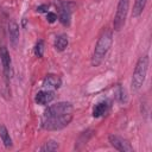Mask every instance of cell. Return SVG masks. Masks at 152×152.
<instances>
[{"mask_svg": "<svg viewBox=\"0 0 152 152\" xmlns=\"http://www.w3.org/2000/svg\"><path fill=\"white\" fill-rule=\"evenodd\" d=\"M112 44H113V31L110 28H106L99 37L95 49L93 51V55H91L93 66H99L103 62L108 51L112 48Z\"/></svg>", "mask_w": 152, "mask_h": 152, "instance_id": "6da1fadb", "label": "cell"}, {"mask_svg": "<svg viewBox=\"0 0 152 152\" xmlns=\"http://www.w3.org/2000/svg\"><path fill=\"white\" fill-rule=\"evenodd\" d=\"M148 63H150V58L147 55L139 57V59L137 61L133 76H132V82H131V87L133 91H138L142 87L148 71Z\"/></svg>", "mask_w": 152, "mask_h": 152, "instance_id": "7a4b0ae2", "label": "cell"}, {"mask_svg": "<svg viewBox=\"0 0 152 152\" xmlns=\"http://www.w3.org/2000/svg\"><path fill=\"white\" fill-rule=\"evenodd\" d=\"M72 120V114H64L58 116H51V118H43L42 120V127L46 131H58L64 127H66Z\"/></svg>", "mask_w": 152, "mask_h": 152, "instance_id": "3957f363", "label": "cell"}, {"mask_svg": "<svg viewBox=\"0 0 152 152\" xmlns=\"http://www.w3.org/2000/svg\"><path fill=\"white\" fill-rule=\"evenodd\" d=\"M128 10H129V0H119L118 1L116 12H115V17L113 20V28L115 31H120L124 27L126 19H127Z\"/></svg>", "mask_w": 152, "mask_h": 152, "instance_id": "277c9868", "label": "cell"}, {"mask_svg": "<svg viewBox=\"0 0 152 152\" xmlns=\"http://www.w3.org/2000/svg\"><path fill=\"white\" fill-rule=\"evenodd\" d=\"M72 112V104L66 101H61L55 104H51L48 107V109L44 112L43 118H51V116H58V115H64L69 114Z\"/></svg>", "mask_w": 152, "mask_h": 152, "instance_id": "5b68a950", "label": "cell"}, {"mask_svg": "<svg viewBox=\"0 0 152 152\" xmlns=\"http://www.w3.org/2000/svg\"><path fill=\"white\" fill-rule=\"evenodd\" d=\"M108 140H109L110 145L118 151H121V152H132V151H134L133 146L126 139H124L119 135L112 134V135L108 137Z\"/></svg>", "mask_w": 152, "mask_h": 152, "instance_id": "8992f818", "label": "cell"}, {"mask_svg": "<svg viewBox=\"0 0 152 152\" xmlns=\"http://www.w3.org/2000/svg\"><path fill=\"white\" fill-rule=\"evenodd\" d=\"M58 19L64 26H69L71 21V7L65 1L58 2Z\"/></svg>", "mask_w": 152, "mask_h": 152, "instance_id": "52a82bcc", "label": "cell"}, {"mask_svg": "<svg viewBox=\"0 0 152 152\" xmlns=\"http://www.w3.org/2000/svg\"><path fill=\"white\" fill-rule=\"evenodd\" d=\"M61 84H62L61 77L55 74H49L43 80V88L46 90H56L61 87Z\"/></svg>", "mask_w": 152, "mask_h": 152, "instance_id": "ba28073f", "label": "cell"}, {"mask_svg": "<svg viewBox=\"0 0 152 152\" xmlns=\"http://www.w3.org/2000/svg\"><path fill=\"white\" fill-rule=\"evenodd\" d=\"M0 59H1V64H2V68H4V74L6 77H8L11 75V56H10V52L7 50L6 46L1 45L0 46Z\"/></svg>", "mask_w": 152, "mask_h": 152, "instance_id": "9c48e42d", "label": "cell"}, {"mask_svg": "<svg viewBox=\"0 0 152 152\" xmlns=\"http://www.w3.org/2000/svg\"><path fill=\"white\" fill-rule=\"evenodd\" d=\"M53 99H55L53 91H52V90H46V89L38 91V93L36 94V97H34L36 102H37L38 104H42V106L49 104Z\"/></svg>", "mask_w": 152, "mask_h": 152, "instance_id": "30bf717a", "label": "cell"}, {"mask_svg": "<svg viewBox=\"0 0 152 152\" xmlns=\"http://www.w3.org/2000/svg\"><path fill=\"white\" fill-rule=\"evenodd\" d=\"M109 107H110V102L108 100H104V101H101V102L96 103L94 106V108H93V116L94 118H101V116H103L108 112Z\"/></svg>", "mask_w": 152, "mask_h": 152, "instance_id": "8fae6325", "label": "cell"}, {"mask_svg": "<svg viewBox=\"0 0 152 152\" xmlns=\"http://www.w3.org/2000/svg\"><path fill=\"white\" fill-rule=\"evenodd\" d=\"M8 34H10L11 44L13 46H15L18 44V42H19V34L20 33H19V26L14 20L10 21V24H8Z\"/></svg>", "mask_w": 152, "mask_h": 152, "instance_id": "7c38bea8", "label": "cell"}, {"mask_svg": "<svg viewBox=\"0 0 152 152\" xmlns=\"http://www.w3.org/2000/svg\"><path fill=\"white\" fill-rule=\"evenodd\" d=\"M69 44V39H68V36L62 33V34H58L56 38H55V42H53V46L57 51H64L66 49Z\"/></svg>", "mask_w": 152, "mask_h": 152, "instance_id": "4fadbf2b", "label": "cell"}, {"mask_svg": "<svg viewBox=\"0 0 152 152\" xmlns=\"http://www.w3.org/2000/svg\"><path fill=\"white\" fill-rule=\"evenodd\" d=\"M0 138L5 145V147L7 148H11L13 146V141H12V138L8 133V129L6 128L5 125H0Z\"/></svg>", "mask_w": 152, "mask_h": 152, "instance_id": "5bb4252c", "label": "cell"}, {"mask_svg": "<svg viewBox=\"0 0 152 152\" xmlns=\"http://www.w3.org/2000/svg\"><path fill=\"white\" fill-rule=\"evenodd\" d=\"M146 4H147V0H135L133 10H132V17L133 18H138L142 13V11L145 10Z\"/></svg>", "mask_w": 152, "mask_h": 152, "instance_id": "9a60e30c", "label": "cell"}, {"mask_svg": "<svg viewBox=\"0 0 152 152\" xmlns=\"http://www.w3.org/2000/svg\"><path fill=\"white\" fill-rule=\"evenodd\" d=\"M94 135V131H91V129H87V131H84V132H82L81 133V135H80V138H78V140H77V142H76V148H80L81 147V145H84V144H87L88 142V140L91 138Z\"/></svg>", "mask_w": 152, "mask_h": 152, "instance_id": "2e32d148", "label": "cell"}, {"mask_svg": "<svg viewBox=\"0 0 152 152\" xmlns=\"http://www.w3.org/2000/svg\"><path fill=\"white\" fill-rule=\"evenodd\" d=\"M58 148H59V145L56 140H48L39 148V151H42V152H53V151H57Z\"/></svg>", "mask_w": 152, "mask_h": 152, "instance_id": "e0dca14e", "label": "cell"}, {"mask_svg": "<svg viewBox=\"0 0 152 152\" xmlns=\"http://www.w3.org/2000/svg\"><path fill=\"white\" fill-rule=\"evenodd\" d=\"M44 40L43 39H40V40H38L37 43H36V45H34V55L37 56V57H43V53H44Z\"/></svg>", "mask_w": 152, "mask_h": 152, "instance_id": "ac0fdd59", "label": "cell"}, {"mask_svg": "<svg viewBox=\"0 0 152 152\" xmlns=\"http://www.w3.org/2000/svg\"><path fill=\"white\" fill-rule=\"evenodd\" d=\"M116 99L120 101V102H125L126 101V94H125V89H122L121 86L118 87V93H116Z\"/></svg>", "mask_w": 152, "mask_h": 152, "instance_id": "d6986e66", "label": "cell"}, {"mask_svg": "<svg viewBox=\"0 0 152 152\" xmlns=\"http://www.w3.org/2000/svg\"><path fill=\"white\" fill-rule=\"evenodd\" d=\"M46 20L49 21V23H55L56 20H57V14L56 13H53V12H48L46 13Z\"/></svg>", "mask_w": 152, "mask_h": 152, "instance_id": "ffe728a7", "label": "cell"}, {"mask_svg": "<svg viewBox=\"0 0 152 152\" xmlns=\"http://www.w3.org/2000/svg\"><path fill=\"white\" fill-rule=\"evenodd\" d=\"M48 10H49V6L48 5H40V6L37 7V12H40V13H43V12L48 13Z\"/></svg>", "mask_w": 152, "mask_h": 152, "instance_id": "44dd1931", "label": "cell"}]
</instances>
